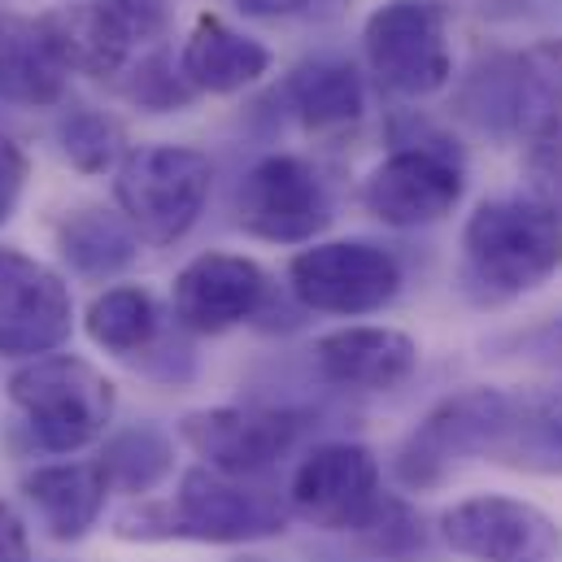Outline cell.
I'll return each instance as SVG.
<instances>
[{
  "label": "cell",
  "instance_id": "6da1fadb",
  "mask_svg": "<svg viewBox=\"0 0 562 562\" xmlns=\"http://www.w3.org/2000/svg\"><path fill=\"white\" fill-rule=\"evenodd\" d=\"M562 271V218L532 196L475 205L462 227V288L480 305L537 292Z\"/></svg>",
  "mask_w": 562,
  "mask_h": 562
},
{
  "label": "cell",
  "instance_id": "7a4b0ae2",
  "mask_svg": "<svg viewBox=\"0 0 562 562\" xmlns=\"http://www.w3.org/2000/svg\"><path fill=\"white\" fill-rule=\"evenodd\" d=\"M9 402L22 411L44 453H79L105 436L119 393L105 371L75 353H48L22 362L9 375Z\"/></svg>",
  "mask_w": 562,
  "mask_h": 562
},
{
  "label": "cell",
  "instance_id": "3957f363",
  "mask_svg": "<svg viewBox=\"0 0 562 562\" xmlns=\"http://www.w3.org/2000/svg\"><path fill=\"white\" fill-rule=\"evenodd\" d=\"M214 188V161L192 144H144L114 170V205L140 236V245H179Z\"/></svg>",
  "mask_w": 562,
  "mask_h": 562
},
{
  "label": "cell",
  "instance_id": "277c9868",
  "mask_svg": "<svg viewBox=\"0 0 562 562\" xmlns=\"http://www.w3.org/2000/svg\"><path fill=\"white\" fill-rule=\"evenodd\" d=\"M362 53L375 83L423 101L453 79L449 13L440 0H389L362 22Z\"/></svg>",
  "mask_w": 562,
  "mask_h": 562
},
{
  "label": "cell",
  "instance_id": "5b68a950",
  "mask_svg": "<svg viewBox=\"0 0 562 562\" xmlns=\"http://www.w3.org/2000/svg\"><path fill=\"white\" fill-rule=\"evenodd\" d=\"M506 411H510V393L502 389H462L436 402L393 458L397 484L411 493H427L440 488L458 471V462L488 458Z\"/></svg>",
  "mask_w": 562,
  "mask_h": 562
},
{
  "label": "cell",
  "instance_id": "8992f818",
  "mask_svg": "<svg viewBox=\"0 0 562 562\" xmlns=\"http://www.w3.org/2000/svg\"><path fill=\"white\" fill-rule=\"evenodd\" d=\"M288 292L314 314H375L402 292V262L375 240H323L288 262Z\"/></svg>",
  "mask_w": 562,
  "mask_h": 562
},
{
  "label": "cell",
  "instance_id": "52a82bcc",
  "mask_svg": "<svg viewBox=\"0 0 562 562\" xmlns=\"http://www.w3.org/2000/svg\"><path fill=\"white\" fill-rule=\"evenodd\" d=\"M170 515V541H205V546H245L267 541L288 528V506L271 488H258L249 480L192 467L179 480L175 502H166Z\"/></svg>",
  "mask_w": 562,
  "mask_h": 562
},
{
  "label": "cell",
  "instance_id": "ba28073f",
  "mask_svg": "<svg viewBox=\"0 0 562 562\" xmlns=\"http://www.w3.org/2000/svg\"><path fill=\"white\" fill-rule=\"evenodd\" d=\"M236 223L267 245H314L331 223L327 183L305 157L271 153L240 179Z\"/></svg>",
  "mask_w": 562,
  "mask_h": 562
},
{
  "label": "cell",
  "instance_id": "9c48e42d",
  "mask_svg": "<svg viewBox=\"0 0 562 562\" xmlns=\"http://www.w3.org/2000/svg\"><path fill=\"white\" fill-rule=\"evenodd\" d=\"M440 537L453 554L475 562H559L562 528L532 502L480 493L440 515Z\"/></svg>",
  "mask_w": 562,
  "mask_h": 562
},
{
  "label": "cell",
  "instance_id": "30bf717a",
  "mask_svg": "<svg viewBox=\"0 0 562 562\" xmlns=\"http://www.w3.org/2000/svg\"><path fill=\"white\" fill-rule=\"evenodd\" d=\"M380 502V462L367 445L327 440L314 445L288 484V515L318 532H358Z\"/></svg>",
  "mask_w": 562,
  "mask_h": 562
},
{
  "label": "cell",
  "instance_id": "8fae6325",
  "mask_svg": "<svg viewBox=\"0 0 562 562\" xmlns=\"http://www.w3.org/2000/svg\"><path fill=\"white\" fill-rule=\"evenodd\" d=\"M70 331L75 301L66 280L18 249H0V358H48L70 340Z\"/></svg>",
  "mask_w": 562,
  "mask_h": 562
},
{
  "label": "cell",
  "instance_id": "7c38bea8",
  "mask_svg": "<svg viewBox=\"0 0 562 562\" xmlns=\"http://www.w3.org/2000/svg\"><path fill=\"white\" fill-rule=\"evenodd\" d=\"M462 153L440 148H393L362 183V205L389 227H431L462 201Z\"/></svg>",
  "mask_w": 562,
  "mask_h": 562
},
{
  "label": "cell",
  "instance_id": "4fadbf2b",
  "mask_svg": "<svg viewBox=\"0 0 562 562\" xmlns=\"http://www.w3.org/2000/svg\"><path fill=\"white\" fill-rule=\"evenodd\" d=\"M305 419L296 411H267V406H214L192 411L179 423L183 445L201 458V467L254 480L271 471L283 453L296 445Z\"/></svg>",
  "mask_w": 562,
  "mask_h": 562
},
{
  "label": "cell",
  "instance_id": "5bb4252c",
  "mask_svg": "<svg viewBox=\"0 0 562 562\" xmlns=\"http://www.w3.org/2000/svg\"><path fill=\"white\" fill-rule=\"evenodd\" d=\"M271 296V280L254 258L240 254H201L192 258L170 288L175 323L192 336H223L249 318Z\"/></svg>",
  "mask_w": 562,
  "mask_h": 562
},
{
  "label": "cell",
  "instance_id": "9a60e30c",
  "mask_svg": "<svg viewBox=\"0 0 562 562\" xmlns=\"http://www.w3.org/2000/svg\"><path fill=\"white\" fill-rule=\"evenodd\" d=\"M35 31H40L48 57L66 75H83V79H101V83H114L127 70L132 48H136L132 31L101 0L57 4L35 18Z\"/></svg>",
  "mask_w": 562,
  "mask_h": 562
},
{
  "label": "cell",
  "instance_id": "2e32d148",
  "mask_svg": "<svg viewBox=\"0 0 562 562\" xmlns=\"http://www.w3.org/2000/svg\"><path fill=\"white\" fill-rule=\"evenodd\" d=\"M314 367L336 389L389 393L415 375L419 345L397 327H375V323L340 327L314 340Z\"/></svg>",
  "mask_w": 562,
  "mask_h": 562
},
{
  "label": "cell",
  "instance_id": "e0dca14e",
  "mask_svg": "<svg viewBox=\"0 0 562 562\" xmlns=\"http://www.w3.org/2000/svg\"><path fill=\"white\" fill-rule=\"evenodd\" d=\"M267 70H271V48L262 40L236 31L218 13H201L183 40V53H179V75L188 79V88L196 97L245 92Z\"/></svg>",
  "mask_w": 562,
  "mask_h": 562
},
{
  "label": "cell",
  "instance_id": "ac0fdd59",
  "mask_svg": "<svg viewBox=\"0 0 562 562\" xmlns=\"http://www.w3.org/2000/svg\"><path fill=\"white\" fill-rule=\"evenodd\" d=\"M280 101L314 136L349 132L367 114L362 75L340 57H310V61L292 66L288 79L280 83Z\"/></svg>",
  "mask_w": 562,
  "mask_h": 562
},
{
  "label": "cell",
  "instance_id": "d6986e66",
  "mask_svg": "<svg viewBox=\"0 0 562 562\" xmlns=\"http://www.w3.org/2000/svg\"><path fill=\"white\" fill-rule=\"evenodd\" d=\"M26 502L40 510L44 528L57 541H79L88 537V528L101 519L105 510V480L97 471V462H53V467H35L22 480Z\"/></svg>",
  "mask_w": 562,
  "mask_h": 562
},
{
  "label": "cell",
  "instance_id": "ffe728a7",
  "mask_svg": "<svg viewBox=\"0 0 562 562\" xmlns=\"http://www.w3.org/2000/svg\"><path fill=\"white\" fill-rule=\"evenodd\" d=\"M53 240H57L61 262L83 280H114L140 254V236L132 232V223L105 205H79L61 214Z\"/></svg>",
  "mask_w": 562,
  "mask_h": 562
},
{
  "label": "cell",
  "instance_id": "44dd1931",
  "mask_svg": "<svg viewBox=\"0 0 562 562\" xmlns=\"http://www.w3.org/2000/svg\"><path fill=\"white\" fill-rule=\"evenodd\" d=\"M488 458L510 471L562 480V389L510 397V411L502 419V431H497Z\"/></svg>",
  "mask_w": 562,
  "mask_h": 562
},
{
  "label": "cell",
  "instance_id": "7402d4cb",
  "mask_svg": "<svg viewBox=\"0 0 562 562\" xmlns=\"http://www.w3.org/2000/svg\"><path fill=\"white\" fill-rule=\"evenodd\" d=\"M0 101L48 110L66 101V70L48 57L35 22L0 18Z\"/></svg>",
  "mask_w": 562,
  "mask_h": 562
},
{
  "label": "cell",
  "instance_id": "603a6c76",
  "mask_svg": "<svg viewBox=\"0 0 562 562\" xmlns=\"http://www.w3.org/2000/svg\"><path fill=\"white\" fill-rule=\"evenodd\" d=\"M453 114L493 140H519V75L515 53L480 57L453 92Z\"/></svg>",
  "mask_w": 562,
  "mask_h": 562
},
{
  "label": "cell",
  "instance_id": "cb8c5ba5",
  "mask_svg": "<svg viewBox=\"0 0 562 562\" xmlns=\"http://www.w3.org/2000/svg\"><path fill=\"white\" fill-rule=\"evenodd\" d=\"M83 327H88L92 345L105 353H119V358L148 353L161 340V305L140 283H119V288H105L88 305Z\"/></svg>",
  "mask_w": 562,
  "mask_h": 562
},
{
  "label": "cell",
  "instance_id": "d4e9b609",
  "mask_svg": "<svg viewBox=\"0 0 562 562\" xmlns=\"http://www.w3.org/2000/svg\"><path fill=\"white\" fill-rule=\"evenodd\" d=\"M175 467V445L161 427L153 423H136L119 436L105 440L101 458H97V471L105 480L110 493H123V497H144L153 493Z\"/></svg>",
  "mask_w": 562,
  "mask_h": 562
},
{
  "label": "cell",
  "instance_id": "484cf974",
  "mask_svg": "<svg viewBox=\"0 0 562 562\" xmlns=\"http://www.w3.org/2000/svg\"><path fill=\"white\" fill-rule=\"evenodd\" d=\"M57 140H61L66 161L75 170H83V175H105L127 157L123 123L114 114H105V110H92V105H75L61 119Z\"/></svg>",
  "mask_w": 562,
  "mask_h": 562
},
{
  "label": "cell",
  "instance_id": "4316f807",
  "mask_svg": "<svg viewBox=\"0 0 562 562\" xmlns=\"http://www.w3.org/2000/svg\"><path fill=\"white\" fill-rule=\"evenodd\" d=\"M114 88H119V97H127L132 105H140L148 114H179L196 101V92L188 88V79L179 75V66L170 61L166 48L132 57L127 70L114 79Z\"/></svg>",
  "mask_w": 562,
  "mask_h": 562
},
{
  "label": "cell",
  "instance_id": "83f0119b",
  "mask_svg": "<svg viewBox=\"0 0 562 562\" xmlns=\"http://www.w3.org/2000/svg\"><path fill=\"white\" fill-rule=\"evenodd\" d=\"M524 179L528 196L562 218V114L524 136Z\"/></svg>",
  "mask_w": 562,
  "mask_h": 562
},
{
  "label": "cell",
  "instance_id": "f1b7e54d",
  "mask_svg": "<svg viewBox=\"0 0 562 562\" xmlns=\"http://www.w3.org/2000/svg\"><path fill=\"white\" fill-rule=\"evenodd\" d=\"M358 537L367 541L371 554H389V559H393V554H411L415 546H423L415 510H411L402 497H384V493H380V502L371 506V515L362 519Z\"/></svg>",
  "mask_w": 562,
  "mask_h": 562
},
{
  "label": "cell",
  "instance_id": "f546056e",
  "mask_svg": "<svg viewBox=\"0 0 562 562\" xmlns=\"http://www.w3.org/2000/svg\"><path fill=\"white\" fill-rule=\"evenodd\" d=\"M245 18H262V22H336L353 0H232Z\"/></svg>",
  "mask_w": 562,
  "mask_h": 562
},
{
  "label": "cell",
  "instance_id": "4dcf8cb0",
  "mask_svg": "<svg viewBox=\"0 0 562 562\" xmlns=\"http://www.w3.org/2000/svg\"><path fill=\"white\" fill-rule=\"evenodd\" d=\"M101 4L132 31L136 44L157 40L166 31V22H170V9H175V0H101Z\"/></svg>",
  "mask_w": 562,
  "mask_h": 562
},
{
  "label": "cell",
  "instance_id": "1f68e13d",
  "mask_svg": "<svg viewBox=\"0 0 562 562\" xmlns=\"http://www.w3.org/2000/svg\"><path fill=\"white\" fill-rule=\"evenodd\" d=\"M26 175H31V157L26 148L9 136H0V227L13 218L22 192H26Z\"/></svg>",
  "mask_w": 562,
  "mask_h": 562
},
{
  "label": "cell",
  "instance_id": "d6a6232c",
  "mask_svg": "<svg viewBox=\"0 0 562 562\" xmlns=\"http://www.w3.org/2000/svg\"><path fill=\"white\" fill-rule=\"evenodd\" d=\"M510 349H515L519 358H528V362H541V367L562 371V314L559 318L537 323V327H528V331H519V336L510 340Z\"/></svg>",
  "mask_w": 562,
  "mask_h": 562
},
{
  "label": "cell",
  "instance_id": "836d02e7",
  "mask_svg": "<svg viewBox=\"0 0 562 562\" xmlns=\"http://www.w3.org/2000/svg\"><path fill=\"white\" fill-rule=\"evenodd\" d=\"M0 562H31L26 524L9 502H0Z\"/></svg>",
  "mask_w": 562,
  "mask_h": 562
},
{
  "label": "cell",
  "instance_id": "e575fe53",
  "mask_svg": "<svg viewBox=\"0 0 562 562\" xmlns=\"http://www.w3.org/2000/svg\"><path fill=\"white\" fill-rule=\"evenodd\" d=\"M254 562H258V559H254Z\"/></svg>",
  "mask_w": 562,
  "mask_h": 562
}]
</instances>
